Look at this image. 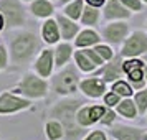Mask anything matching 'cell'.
<instances>
[{
	"mask_svg": "<svg viewBox=\"0 0 147 140\" xmlns=\"http://www.w3.org/2000/svg\"><path fill=\"white\" fill-rule=\"evenodd\" d=\"M61 2H68V0H61Z\"/></svg>",
	"mask_w": 147,
	"mask_h": 140,
	"instance_id": "f35d334b",
	"label": "cell"
},
{
	"mask_svg": "<svg viewBox=\"0 0 147 140\" xmlns=\"http://www.w3.org/2000/svg\"><path fill=\"white\" fill-rule=\"evenodd\" d=\"M43 36H45V40L50 41V43H55V41L58 40V28L55 25V21H47L45 23V27H43Z\"/></svg>",
	"mask_w": 147,
	"mask_h": 140,
	"instance_id": "9a60e30c",
	"label": "cell"
},
{
	"mask_svg": "<svg viewBox=\"0 0 147 140\" xmlns=\"http://www.w3.org/2000/svg\"><path fill=\"white\" fill-rule=\"evenodd\" d=\"M124 3H126L127 7H131L132 10H139L140 8V2L139 0H122Z\"/></svg>",
	"mask_w": 147,
	"mask_h": 140,
	"instance_id": "4dcf8cb0",
	"label": "cell"
},
{
	"mask_svg": "<svg viewBox=\"0 0 147 140\" xmlns=\"http://www.w3.org/2000/svg\"><path fill=\"white\" fill-rule=\"evenodd\" d=\"M136 104H137L140 112L146 111V107H147V91H142V92H139L137 96H136Z\"/></svg>",
	"mask_w": 147,
	"mask_h": 140,
	"instance_id": "cb8c5ba5",
	"label": "cell"
},
{
	"mask_svg": "<svg viewBox=\"0 0 147 140\" xmlns=\"http://www.w3.org/2000/svg\"><path fill=\"white\" fill-rule=\"evenodd\" d=\"M38 46V41L33 35L25 33V35H18L12 43V51L13 56L17 60H27L33 54L35 48Z\"/></svg>",
	"mask_w": 147,
	"mask_h": 140,
	"instance_id": "7a4b0ae2",
	"label": "cell"
},
{
	"mask_svg": "<svg viewBox=\"0 0 147 140\" xmlns=\"http://www.w3.org/2000/svg\"><path fill=\"white\" fill-rule=\"evenodd\" d=\"M5 61H7V54H5V50L0 46V68L5 66Z\"/></svg>",
	"mask_w": 147,
	"mask_h": 140,
	"instance_id": "d6a6232c",
	"label": "cell"
},
{
	"mask_svg": "<svg viewBox=\"0 0 147 140\" xmlns=\"http://www.w3.org/2000/svg\"><path fill=\"white\" fill-rule=\"evenodd\" d=\"M28 102L23 99H18L12 94H3L0 97V112H15L18 109L27 107Z\"/></svg>",
	"mask_w": 147,
	"mask_h": 140,
	"instance_id": "52a82bcc",
	"label": "cell"
},
{
	"mask_svg": "<svg viewBox=\"0 0 147 140\" xmlns=\"http://www.w3.org/2000/svg\"><path fill=\"white\" fill-rule=\"evenodd\" d=\"M32 10H33V13L38 15V17H47V15H50L51 12H53L51 5H50L48 2H45V0H38V2H35L33 7H32Z\"/></svg>",
	"mask_w": 147,
	"mask_h": 140,
	"instance_id": "2e32d148",
	"label": "cell"
},
{
	"mask_svg": "<svg viewBox=\"0 0 147 140\" xmlns=\"http://www.w3.org/2000/svg\"><path fill=\"white\" fill-rule=\"evenodd\" d=\"M76 119H78V122H80V124H83V125H89V124H91V117H89V107L81 109Z\"/></svg>",
	"mask_w": 147,
	"mask_h": 140,
	"instance_id": "484cf974",
	"label": "cell"
},
{
	"mask_svg": "<svg viewBox=\"0 0 147 140\" xmlns=\"http://www.w3.org/2000/svg\"><path fill=\"white\" fill-rule=\"evenodd\" d=\"M147 51V36L144 33H134L129 40H127L126 46L122 50V54L126 56H136V54H140Z\"/></svg>",
	"mask_w": 147,
	"mask_h": 140,
	"instance_id": "277c9868",
	"label": "cell"
},
{
	"mask_svg": "<svg viewBox=\"0 0 147 140\" xmlns=\"http://www.w3.org/2000/svg\"><path fill=\"white\" fill-rule=\"evenodd\" d=\"M88 140H106V137H104V133L102 132H94Z\"/></svg>",
	"mask_w": 147,
	"mask_h": 140,
	"instance_id": "836d02e7",
	"label": "cell"
},
{
	"mask_svg": "<svg viewBox=\"0 0 147 140\" xmlns=\"http://www.w3.org/2000/svg\"><path fill=\"white\" fill-rule=\"evenodd\" d=\"M81 87H83L84 92L93 96V97H98L104 92V82L101 79H88L81 84Z\"/></svg>",
	"mask_w": 147,
	"mask_h": 140,
	"instance_id": "9c48e42d",
	"label": "cell"
},
{
	"mask_svg": "<svg viewBox=\"0 0 147 140\" xmlns=\"http://www.w3.org/2000/svg\"><path fill=\"white\" fill-rule=\"evenodd\" d=\"M117 100H119V94H107L106 96V104L109 106H114V104H117Z\"/></svg>",
	"mask_w": 147,
	"mask_h": 140,
	"instance_id": "f546056e",
	"label": "cell"
},
{
	"mask_svg": "<svg viewBox=\"0 0 147 140\" xmlns=\"http://www.w3.org/2000/svg\"><path fill=\"white\" fill-rule=\"evenodd\" d=\"M76 84H78V78H76V74H74V71L71 68L66 69L65 73L58 74V78L55 79V87L61 94L76 91Z\"/></svg>",
	"mask_w": 147,
	"mask_h": 140,
	"instance_id": "5b68a950",
	"label": "cell"
},
{
	"mask_svg": "<svg viewBox=\"0 0 147 140\" xmlns=\"http://www.w3.org/2000/svg\"><path fill=\"white\" fill-rule=\"evenodd\" d=\"M104 115H106V117H102V122L109 124V122H113V120H114V114L113 112H106Z\"/></svg>",
	"mask_w": 147,
	"mask_h": 140,
	"instance_id": "d590c367",
	"label": "cell"
},
{
	"mask_svg": "<svg viewBox=\"0 0 147 140\" xmlns=\"http://www.w3.org/2000/svg\"><path fill=\"white\" fill-rule=\"evenodd\" d=\"M47 132H48V137L51 140H56L60 139L61 135H63V130H61V125L60 124H56V122H50L47 125Z\"/></svg>",
	"mask_w": 147,
	"mask_h": 140,
	"instance_id": "ffe728a7",
	"label": "cell"
},
{
	"mask_svg": "<svg viewBox=\"0 0 147 140\" xmlns=\"http://www.w3.org/2000/svg\"><path fill=\"white\" fill-rule=\"evenodd\" d=\"M129 76H131V79H134V81H140V79H142V69L134 71V73H131Z\"/></svg>",
	"mask_w": 147,
	"mask_h": 140,
	"instance_id": "e575fe53",
	"label": "cell"
},
{
	"mask_svg": "<svg viewBox=\"0 0 147 140\" xmlns=\"http://www.w3.org/2000/svg\"><path fill=\"white\" fill-rule=\"evenodd\" d=\"M104 115V109L102 107H93V109H89V117H91V122L94 120H98L99 117Z\"/></svg>",
	"mask_w": 147,
	"mask_h": 140,
	"instance_id": "83f0119b",
	"label": "cell"
},
{
	"mask_svg": "<svg viewBox=\"0 0 147 140\" xmlns=\"http://www.w3.org/2000/svg\"><path fill=\"white\" fill-rule=\"evenodd\" d=\"M58 21H60L61 33H63V36H65V38H71V36L78 31V27H76L74 23H71L69 20H66L65 17H60V18H58Z\"/></svg>",
	"mask_w": 147,
	"mask_h": 140,
	"instance_id": "5bb4252c",
	"label": "cell"
},
{
	"mask_svg": "<svg viewBox=\"0 0 147 140\" xmlns=\"http://www.w3.org/2000/svg\"><path fill=\"white\" fill-rule=\"evenodd\" d=\"M96 53L99 54L101 58H104V60H109L111 56H113V53H111V50L109 48H106V46H98L96 50H94Z\"/></svg>",
	"mask_w": 147,
	"mask_h": 140,
	"instance_id": "f1b7e54d",
	"label": "cell"
},
{
	"mask_svg": "<svg viewBox=\"0 0 147 140\" xmlns=\"http://www.w3.org/2000/svg\"><path fill=\"white\" fill-rule=\"evenodd\" d=\"M76 107H78V102L76 100H68V102H61L58 106L55 107L53 114L58 117V119L65 124V129H66V132L69 137H80L81 135V129L76 127L74 124V112H76Z\"/></svg>",
	"mask_w": 147,
	"mask_h": 140,
	"instance_id": "6da1fadb",
	"label": "cell"
},
{
	"mask_svg": "<svg viewBox=\"0 0 147 140\" xmlns=\"http://www.w3.org/2000/svg\"><path fill=\"white\" fill-rule=\"evenodd\" d=\"M114 91H116V94H121V96H129V94L132 92V89L127 86L126 82H122V81L114 84Z\"/></svg>",
	"mask_w": 147,
	"mask_h": 140,
	"instance_id": "d4e9b609",
	"label": "cell"
},
{
	"mask_svg": "<svg viewBox=\"0 0 147 140\" xmlns=\"http://www.w3.org/2000/svg\"><path fill=\"white\" fill-rule=\"evenodd\" d=\"M81 10H83V2L81 0H76V2H73L69 7L66 8V13L71 17V18H78L81 13Z\"/></svg>",
	"mask_w": 147,
	"mask_h": 140,
	"instance_id": "7402d4cb",
	"label": "cell"
},
{
	"mask_svg": "<svg viewBox=\"0 0 147 140\" xmlns=\"http://www.w3.org/2000/svg\"><path fill=\"white\" fill-rule=\"evenodd\" d=\"M22 91L18 92H25L28 96H33V97H38V96H43V94L47 92V84L40 81L38 78H35V76H27L25 79L22 81Z\"/></svg>",
	"mask_w": 147,
	"mask_h": 140,
	"instance_id": "8992f818",
	"label": "cell"
},
{
	"mask_svg": "<svg viewBox=\"0 0 147 140\" xmlns=\"http://www.w3.org/2000/svg\"><path fill=\"white\" fill-rule=\"evenodd\" d=\"M124 69L131 74V73H134V71H139V69H142V63H140V61H137V60L126 61V63H124Z\"/></svg>",
	"mask_w": 147,
	"mask_h": 140,
	"instance_id": "4316f807",
	"label": "cell"
},
{
	"mask_svg": "<svg viewBox=\"0 0 147 140\" xmlns=\"http://www.w3.org/2000/svg\"><path fill=\"white\" fill-rule=\"evenodd\" d=\"M88 2H89L93 7H99V5H102V3H104V0H88Z\"/></svg>",
	"mask_w": 147,
	"mask_h": 140,
	"instance_id": "8d00e7d4",
	"label": "cell"
},
{
	"mask_svg": "<svg viewBox=\"0 0 147 140\" xmlns=\"http://www.w3.org/2000/svg\"><path fill=\"white\" fill-rule=\"evenodd\" d=\"M146 139H147V137H146Z\"/></svg>",
	"mask_w": 147,
	"mask_h": 140,
	"instance_id": "60d3db41",
	"label": "cell"
},
{
	"mask_svg": "<svg viewBox=\"0 0 147 140\" xmlns=\"http://www.w3.org/2000/svg\"><path fill=\"white\" fill-rule=\"evenodd\" d=\"M69 54H71L69 45H60L58 46V50H56V63H58V66H61L65 61H68Z\"/></svg>",
	"mask_w": 147,
	"mask_h": 140,
	"instance_id": "ac0fdd59",
	"label": "cell"
},
{
	"mask_svg": "<svg viewBox=\"0 0 147 140\" xmlns=\"http://www.w3.org/2000/svg\"><path fill=\"white\" fill-rule=\"evenodd\" d=\"M127 33V27L124 23H113V25H109V27L104 30V35H106L107 40L114 41V43H117L121 41Z\"/></svg>",
	"mask_w": 147,
	"mask_h": 140,
	"instance_id": "ba28073f",
	"label": "cell"
},
{
	"mask_svg": "<svg viewBox=\"0 0 147 140\" xmlns=\"http://www.w3.org/2000/svg\"><path fill=\"white\" fill-rule=\"evenodd\" d=\"M106 17L107 18H124V17H129V12L121 5L117 0H113L109 5L106 7Z\"/></svg>",
	"mask_w": 147,
	"mask_h": 140,
	"instance_id": "30bf717a",
	"label": "cell"
},
{
	"mask_svg": "<svg viewBox=\"0 0 147 140\" xmlns=\"http://www.w3.org/2000/svg\"><path fill=\"white\" fill-rule=\"evenodd\" d=\"M146 2H147V0H146Z\"/></svg>",
	"mask_w": 147,
	"mask_h": 140,
	"instance_id": "ab89813d",
	"label": "cell"
},
{
	"mask_svg": "<svg viewBox=\"0 0 147 140\" xmlns=\"http://www.w3.org/2000/svg\"><path fill=\"white\" fill-rule=\"evenodd\" d=\"M0 10L5 15L7 25H22L25 17H23V10H22L20 3L17 0H0Z\"/></svg>",
	"mask_w": 147,
	"mask_h": 140,
	"instance_id": "3957f363",
	"label": "cell"
},
{
	"mask_svg": "<svg viewBox=\"0 0 147 140\" xmlns=\"http://www.w3.org/2000/svg\"><path fill=\"white\" fill-rule=\"evenodd\" d=\"M102 76H104V79H107V81H113V79H116V78H121L119 60H114L111 64H107V66L102 69Z\"/></svg>",
	"mask_w": 147,
	"mask_h": 140,
	"instance_id": "4fadbf2b",
	"label": "cell"
},
{
	"mask_svg": "<svg viewBox=\"0 0 147 140\" xmlns=\"http://www.w3.org/2000/svg\"><path fill=\"white\" fill-rule=\"evenodd\" d=\"M96 20H98V10H96V8H93L91 5H89V7L84 10V17H83V21H84L86 25H89V23L93 25Z\"/></svg>",
	"mask_w": 147,
	"mask_h": 140,
	"instance_id": "603a6c76",
	"label": "cell"
},
{
	"mask_svg": "<svg viewBox=\"0 0 147 140\" xmlns=\"http://www.w3.org/2000/svg\"><path fill=\"white\" fill-rule=\"evenodd\" d=\"M36 69L40 71L41 76H48L50 74V71H51V51H48V50L43 51L41 58L36 63Z\"/></svg>",
	"mask_w": 147,
	"mask_h": 140,
	"instance_id": "7c38bea8",
	"label": "cell"
},
{
	"mask_svg": "<svg viewBox=\"0 0 147 140\" xmlns=\"http://www.w3.org/2000/svg\"><path fill=\"white\" fill-rule=\"evenodd\" d=\"M99 38H98V35L94 33V31H83V33L76 38V45L78 46H88V45H91V43H98Z\"/></svg>",
	"mask_w": 147,
	"mask_h": 140,
	"instance_id": "e0dca14e",
	"label": "cell"
},
{
	"mask_svg": "<svg viewBox=\"0 0 147 140\" xmlns=\"http://www.w3.org/2000/svg\"><path fill=\"white\" fill-rule=\"evenodd\" d=\"M3 27V20H2V15H0V28Z\"/></svg>",
	"mask_w": 147,
	"mask_h": 140,
	"instance_id": "74e56055",
	"label": "cell"
},
{
	"mask_svg": "<svg viewBox=\"0 0 147 140\" xmlns=\"http://www.w3.org/2000/svg\"><path fill=\"white\" fill-rule=\"evenodd\" d=\"M84 53L89 56V60L93 61L94 64H101V58L98 56V54H96V51H84Z\"/></svg>",
	"mask_w": 147,
	"mask_h": 140,
	"instance_id": "1f68e13d",
	"label": "cell"
},
{
	"mask_svg": "<svg viewBox=\"0 0 147 140\" xmlns=\"http://www.w3.org/2000/svg\"><path fill=\"white\" fill-rule=\"evenodd\" d=\"M113 135L117 137L119 140H139L140 139V132L136 129H126V127H121L113 130Z\"/></svg>",
	"mask_w": 147,
	"mask_h": 140,
	"instance_id": "8fae6325",
	"label": "cell"
},
{
	"mask_svg": "<svg viewBox=\"0 0 147 140\" xmlns=\"http://www.w3.org/2000/svg\"><path fill=\"white\" fill-rule=\"evenodd\" d=\"M76 61H78V64L81 66V69H84V71H89V69H93V66H94V63L89 60V56H88L84 51L76 53Z\"/></svg>",
	"mask_w": 147,
	"mask_h": 140,
	"instance_id": "d6986e66",
	"label": "cell"
},
{
	"mask_svg": "<svg viewBox=\"0 0 147 140\" xmlns=\"http://www.w3.org/2000/svg\"><path fill=\"white\" fill-rule=\"evenodd\" d=\"M117 111H119L122 115H126V117H134V114H136V109H134V104L131 100H124V102H121L119 107H117Z\"/></svg>",
	"mask_w": 147,
	"mask_h": 140,
	"instance_id": "44dd1931",
	"label": "cell"
}]
</instances>
